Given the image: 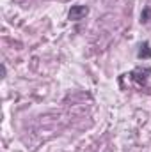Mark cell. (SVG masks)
Segmentation results:
<instances>
[{
    "instance_id": "obj_4",
    "label": "cell",
    "mask_w": 151,
    "mask_h": 152,
    "mask_svg": "<svg viewBox=\"0 0 151 152\" xmlns=\"http://www.w3.org/2000/svg\"><path fill=\"white\" fill-rule=\"evenodd\" d=\"M151 20V7H144L141 12V23H148Z\"/></svg>"
},
{
    "instance_id": "obj_2",
    "label": "cell",
    "mask_w": 151,
    "mask_h": 152,
    "mask_svg": "<svg viewBox=\"0 0 151 152\" xmlns=\"http://www.w3.org/2000/svg\"><path fill=\"white\" fill-rule=\"evenodd\" d=\"M150 75H151V67H148V66H146V67H137V69H133V71L130 73V78H132L135 83L144 85Z\"/></svg>"
},
{
    "instance_id": "obj_5",
    "label": "cell",
    "mask_w": 151,
    "mask_h": 152,
    "mask_svg": "<svg viewBox=\"0 0 151 152\" xmlns=\"http://www.w3.org/2000/svg\"><path fill=\"white\" fill-rule=\"evenodd\" d=\"M2 78H5V66L2 64Z\"/></svg>"
},
{
    "instance_id": "obj_1",
    "label": "cell",
    "mask_w": 151,
    "mask_h": 152,
    "mask_svg": "<svg viewBox=\"0 0 151 152\" xmlns=\"http://www.w3.org/2000/svg\"><path fill=\"white\" fill-rule=\"evenodd\" d=\"M87 14H89V7H87V5H82V4H76V5H71V9H70V12H68V20H71V21H80V20H84Z\"/></svg>"
},
{
    "instance_id": "obj_3",
    "label": "cell",
    "mask_w": 151,
    "mask_h": 152,
    "mask_svg": "<svg viewBox=\"0 0 151 152\" xmlns=\"http://www.w3.org/2000/svg\"><path fill=\"white\" fill-rule=\"evenodd\" d=\"M137 58H139V60H150L151 58V44H150V41H144V42L139 46Z\"/></svg>"
}]
</instances>
